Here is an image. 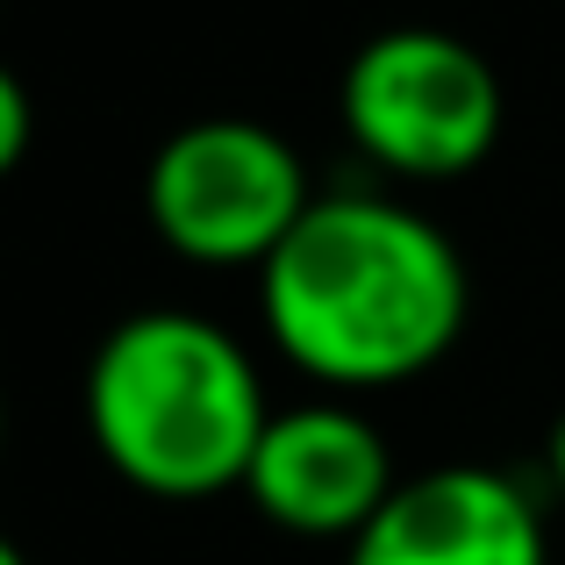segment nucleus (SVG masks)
I'll return each instance as SVG.
<instances>
[{
	"label": "nucleus",
	"instance_id": "5",
	"mask_svg": "<svg viewBox=\"0 0 565 565\" xmlns=\"http://www.w3.org/2000/svg\"><path fill=\"white\" fill-rule=\"evenodd\" d=\"M394 458L386 437L344 401H301L273 415L258 437V458L244 472V494L265 523L294 537H359L394 494Z\"/></svg>",
	"mask_w": 565,
	"mask_h": 565
},
{
	"label": "nucleus",
	"instance_id": "3",
	"mask_svg": "<svg viewBox=\"0 0 565 565\" xmlns=\"http://www.w3.org/2000/svg\"><path fill=\"white\" fill-rule=\"evenodd\" d=\"M344 129L394 180H458L501 143V79L451 29H380L337 86Z\"/></svg>",
	"mask_w": 565,
	"mask_h": 565
},
{
	"label": "nucleus",
	"instance_id": "9",
	"mask_svg": "<svg viewBox=\"0 0 565 565\" xmlns=\"http://www.w3.org/2000/svg\"><path fill=\"white\" fill-rule=\"evenodd\" d=\"M0 565H29V552L22 544H0Z\"/></svg>",
	"mask_w": 565,
	"mask_h": 565
},
{
	"label": "nucleus",
	"instance_id": "6",
	"mask_svg": "<svg viewBox=\"0 0 565 565\" xmlns=\"http://www.w3.org/2000/svg\"><path fill=\"white\" fill-rule=\"evenodd\" d=\"M344 565H544V515L494 466H429L386 494Z\"/></svg>",
	"mask_w": 565,
	"mask_h": 565
},
{
	"label": "nucleus",
	"instance_id": "8",
	"mask_svg": "<svg viewBox=\"0 0 565 565\" xmlns=\"http://www.w3.org/2000/svg\"><path fill=\"white\" fill-rule=\"evenodd\" d=\"M544 466H552V487L565 494V415L552 423V437H544Z\"/></svg>",
	"mask_w": 565,
	"mask_h": 565
},
{
	"label": "nucleus",
	"instance_id": "2",
	"mask_svg": "<svg viewBox=\"0 0 565 565\" xmlns=\"http://www.w3.org/2000/svg\"><path fill=\"white\" fill-rule=\"evenodd\" d=\"M273 423L250 351L186 308H143L100 337L86 365V437L129 487L207 501L244 487Z\"/></svg>",
	"mask_w": 565,
	"mask_h": 565
},
{
	"label": "nucleus",
	"instance_id": "1",
	"mask_svg": "<svg viewBox=\"0 0 565 565\" xmlns=\"http://www.w3.org/2000/svg\"><path fill=\"white\" fill-rule=\"evenodd\" d=\"M472 279L429 215L386 193H316L258 265L265 337L322 386H401L466 330Z\"/></svg>",
	"mask_w": 565,
	"mask_h": 565
},
{
	"label": "nucleus",
	"instance_id": "7",
	"mask_svg": "<svg viewBox=\"0 0 565 565\" xmlns=\"http://www.w3.org/2000/svg\"><path fill=\"white\" fill-rule=\"evenodd\" d=\"M29 137H36V100L14 72H0V172H14L29 158Z\"/></svg>",
	"mask_w": 565,
	"mask_h": 565
},
{
	"label": "nucleus",
	"instance_id": "4",
	"mask_svg": "<svg viewBox=\"0 0 565 565\" xmlns=\"http://www.w3.org/2000/svg\"><path fill=\"white\" fill-rule=\"evenodd\" d=\"M308 207L316 193L301 151L250 115L172 129L143 172V215L158 244L193 265H265Z\"/></svg>",
	"mask_w": 565,
	"mask_h": 565
}]
</instances>
